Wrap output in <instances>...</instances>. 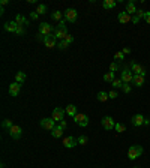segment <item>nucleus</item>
Instances as JSON below:
<instances>
[{
    "label": "nucleus",
    "instance_id": "1",
    "mask_svg": "<svg viewBox=\"0 0 150 168\" xmlns=\"http://www.w3.org/2000/svg\"><path fill=\"white\" fill-rule=\"evenodd\" d=\"M68 35V29H66V21L65 20H62L59 24H57V29L54 30V36L56 39H60V41H63L65 38Z\"/></svg>",
    "mask_w": 150,
    "mask_h": 168
},
{
    "label": "nucleus",
    "instance_id": "2",
    "mask_svg": "<svg viewBox=\"0 0 150 168\" xmlns=\"http://www.w3.org/2000/svg\"><path fill=\"white\" fill-rule=\"evenodd\" d=\"M143 147L141 146H138V144H134V146H131L129 147V150H128V158L131 159V161H135L138 156H141L143 155Z\"/></svg>",
    "mask_w": 150,
    "mask_h": 168
},
{
    "label": "nucleus",
    "instance_id": "3",
    "mask_svg": "<svg viewBox=\"0 0 150 168\" xmlns=\"http://www.w3.org/2000/svg\"><path fill=\"white\" fill-rule=\"evenodd\" d=\"M53 32V26L48 23H41L39 26V36H48Z\"/></svg>",
    "mask_w": 150,
    "mask_h": 168
},
{
    "label": "nucleus",
    "instance_id": "4",
    "mask_svg": "<svg viewBox=\"0 0 150 168\" xmlns=\"http://www.w3.org/2000/svg\"><path fill=\"white\" fill-rule=\"evenodd\" d=\"M41 126H42L44 129H47V131H53V129L56 128V122H54L51 117H45V119L41 120Z\"/></svg>",
    "mask_w": 150,
    "mask_h": 168
},
{
    "label": "nucleus",
    "instance_id": "5",
    "mask_svg": "<svg viewBox=\"0 0 150 168\" xmlns=\"http://www.w3.org/2000/svg\"><path fill=\"white\" fill-rule=\"evenodd\" d=\"M122 81L125 83V84H129V83H132V80H134V72H132L129 68H125L123 71H122Z\"/></svg>",
    "mask_w": 150,
    "mask_h": 168
},
{
    "label": "nucleus",
    "instance_id": "6",
    "mask_svg": "<svg viewBox=\"0 0 150 168\" xmlns=\"http://www.w3.org/2000/svg\"><path fill=\"white\" fill-rule=\"evenodd\" d=\"M74 120H75V123L78 126H81V128H86L89 125V117L86 114H77L74 117Z\"/></svg>",
    "mask_w": 150,
    "mask_h": 168
},
{
    "label": "nucleus",
    "instance_id": "7",
    "mask_svg": "<svg viewBox=\"0 0 150 168\" xmlns=\"http://www.w3.org/2000/svg\"><path fill=\"white\" fill-rule=\"evenodd\" d=\"M65 113H66V110H63V108H54L53 110V114H51V119L54 120V122H62L63 120V117H65Z\"/></svg>",
    "mask_w": 150,
    "mask_h": 168
},
{
    "label": "nucleus",
    "instance_id": "8",
    "mask_svg": "<svg viewBox=\"0 0 150 168\" xmlns=\"http://www.w3.org/2000/svg\"><path fill=\"white\" fill-rule=\"evenodd\" d=\"M129 66H131V71L134 72V75H143V77L146 75V69L141 65H138L137 62H131Z\"/></svg>",
    "mask_w": 150,
    "mask_h": 168
},
{
    "label": "nucleus",
    "instance_id": "9",
    "mask_svg": "<svg viewBox=\"0 0 150 168\" xmlns=\"http://www.w3.org/2000/svg\"><path fill=\"white\" fill-rule=\"evenodd\" d=\"M77 17H78V12L75 11V9H66L65 11V21H68V23H75L77 21Z\"/></svg>",
    "mask_w": 150,
    "mask_h": 168
},
{
    "label": "nucleus",
    "instance_id": "10",
    "mask_svg": "<svg viewBox=\"0 0 150 168\" xmlns=\"http://www.w3.org/2000/svg\"><path fill=\"white\" fill-rule=\"evenodd\" d=\"M8 132H9V137H11V138L18 140L20 137H21V134H23V129H21V126H18V125H14Z\"/></svg>",
    "mask_w": 150,
    "mask_h": 168
},
{
    "label": "nucleus",
    "instance_id": "11",
    "mask_svg": "<svg viewBox=\"0 0 150 168\" xmlns=\"http://www.w3.org/2000/svg\"><path fill=\"white\" fill-rule=\"evenodd\" d=\"M102 126L107 129V131H111V129H114V126H116V123H114V120H112V117H110V116H105L104 119H102Z\"/></svg>",
    "mask_w": 150,
    "mask_h": 168
},
{
    "label": "nucleus",
    "instance_id": "12",
    "mask_svg": "<svg viewBox=\"0 0 150 168\" xmlns=\"http://www.w3.org/2000/svg\"><path fill=\"white\" fill-rule=\"evenodd\" d=\"M56 36H54V33H51V35H48V36L44 38V44H45V47L47 48H54L56 47Z\"/></svg>",
    "mask_w": 150,
    "mask_h": 168
},
{
    "label": "nucleus",
    "instance_id": "13",
    "mask_svg": "<svg viewBox=\"0 0 150 168\" xmlns=\"http://www.w3.org/2000/svg\"><path fill=\"white\" fill-rule=\"evenodd\" d=\"M20 92H21V84L14 81L12 84H9V95L11 96H18Z\"/></svg>",
    "mask_w": 150,
    "mask_h": 168
},
{
    "label": "nucleus",
    "instance_id": "14",
    "mask_svg": "<svg viewBox=\"0 0 150 168\" xmlns=\"http://www.w3.org/2000/svg\"><path fill=\"white\" fill-rule=\"evenodd\" d=\"M77 144H78V141H77V138H74V137H66L63 140V146L66 149H74Z\"/></svg>",
    "mask_w": 150,
    "mask_h": 168
},
{
    "label": "nucleus",
    "instance_id": "15",
    "mask_svg": "<svg viewBox=\"0 0 150 168\" xmlns=\"http://www.w3.org/2000/svg\"><path fill=\"white\" fill-rule=\"evenodd\" d=\"M3 29H5L6 32H12V33H17L18 24H17V21H8V23H5Z\"/></svg>",
    "mask_w": 150,
    "mask_h": 168
},
{
    "label": "nucleus",
    "instance_id": "16",
    "mask_svg": "<svg viewBox=\"0 0 150 168\" xmlns=\"http://www.w3.org/2000/svg\"><path fill=\"white\" fill-rule=\"evenodd\" d=\"M131 122L134 126H141V125H144V117H143L141 114H135L131 119Z\"/></svg>",
    "mask_w": 150,
    "mask_h": 168
},
{
    "label": "nucleus",
    "instance_id": "17",
    "mask_svg": "<svg viewBox=\"0 0 150 168\" xmlns=\"http://www.w3.org/2000/svg\"><path fill=\"white\" fill-rule=\"evenodd\" d=\"M117 20L122 23V24H126V23H129L132 21V17L128 14V12H120L119 15H117Z\"/></svg>",
    "mask_w": 150,
    "mask_h": 168
},
{
    "label": "nucleus",
    "instance_id": "18",
    "mask_svg": "<svg viewBox=\"0 0 150 168\" xmlns=\"http://www.w3.org/2000/svg\"><path fill=\"white\" fill-rule=\"evenodd\" d=\"M63 131H65V129H63L60 125H57L56 128L51 131V135H53V138H60V137L63 135Z\"/></svg>",
    "mask_w": 150,
    "mask_h": 168
},
{
    "label": "nucleus",
    "instance_id": "19",
    "mask_svg": "<svg viewBox=\"0 0 150 168\" xmlns=\"http://www.w3.org/2000/svg\"><path fill=\"white\" fill-rule=\"evenodd\" d=\"M132 83H134L137 87H141V86L144 84V77H143V75H134Z\"/></svg>",
    "mask_w": 150,
    "mask_h": 168
},
{
    "label": "nucleus",
    "instance_id": "20",
    "mask_svg": "<svg viewBox=\"0 0 150 168\" xmlns=\"http://www.w3.org/2000/svg\"><path fill=\"white\" fill-rule=\"evenodd\" d=\"M66 114H69L71 117H75L78 113H77V107L75 105H72V104H69L68 107H66Z\"/></svg>",
    "mask_w": 150,
    "mask_h": 168
},
{
    "label": "nucleus",
    "instance_id": "21",
    "mask_svg": "<svg viewBox=\"0 0 150 168\" xmlns=\"http://www.w3.org/2000/svg\"><path fill=\"white\" fill-rule=\"evenodd\" d=\"M126 12L132 15V14H137V8H135V3L134 2H129L128 5H126Z\"/></svg>",
    "mask_w": 150,
    "mask_h": 168
},
{
    "label": "nucleus",
    "instance_id": "22",
    "mask_svg": "<svg viewBox=\"0 0 150 168\" xmlns=\"http://www.w3.org/2000/svg\"><path fill=\"white\" fill-rule=\"evenodd\" d=\"M116 5H117L116 0H104V2H102V6H104L105 9H112Z\"/></svg>",
    "mask_w": 150,
    "mask_h": 168
},
{
    "label": "nucleus",
    "instance_id": "23",
    "mask_svg": "<svg viewBox=\"0 0 150 168\" xmlns=\"http://www.w3.org/2000/svg\"><path fill=\"white\" fill-rule=\"evenodd\" d=\"M96 99H98L99 102H107L110 98H108V93H105V92H99V93L96 95Z\"/></svg>",
    "mask_w": 150,
    "mask_h": 168
},
{
    "label": "nucleus",
    "instance_id": "24",
    "mask_svg": "<svg viewBox=\"0 0 150 168\" xmlns=\"http://www.w3.org/2000/svg\"><path fill=\"white\" fill-rule=\"evenodd\" d=\"M15 21H17V24H21V26H27V24H29V21L24 18L21 14H18V15L15 17Z\"/></svg>",
    "mask_w": 150,
    "mask_h": 168
},
{
    "label": "nucleus",
    "instance_id": "25",
    "mask_svg": "<svg viewBox=\"0 0 150 168\" xmlns=\"http://www.w3.org/2000/svg\"><path fill=\"white\" fill-rule=\"evenodd\" d=\"M15 81L20 83V84H23V83L26 81V74H24V72H17V74H15Z\"/></svg>",
    "mask_w": 150,
    "mask_h": 168
},
{
    "label": "nucleus",
    "instance_id": "26",
    "mask_svg": "<svg viewBox=\"0 0 150 168\" xmlns=\"http://www.w3.org/2000/svg\"><path fill=\"white\" fill-rule=\"evenodd\" d=\"M2 126H3L5 129H8V131H9V129L14 126V123H12V120H11V119H5V120L2 122Z\"/></svg>",
    "mask_w": 150,
    "mask_h": 168
},
{
    "label": "nucleus",
    "instance_id": "27",
    "mask_svg": "<svg viewBox=\"0 0 150 168\" xmlns=\"http://www.w3.org/2000/svg\"><path fill=\"white\" fill-rule=\"evenodd\" d=\"M114 80H116V78H114V72H111V71L104 75V81H105V83H112Z\"/></svg>",
    "mask_w": 150,
    "mask_h": 168
},
{
    "label": "nucleus",
    "instance_id": "28",
    "mask_svg": "<svg viewBox=\"0 0 150 168\" xmlns=\"http://www.w3.org/2000/svg\"><path fill=\"white\" fill-rule=\"evenodd\" d=\"M51 17H53V20H54V21H59V23H60L62 20H65V18H63L65 15H63L60 11H56V12H53V15H51Z\"/></svg>",
    "mask_w": 150,
    "mask_h": 168
},
{
    "label": "nucleus",
    "instance_id": "29",
    "mask_svg": "<svg viewBox=\"0 0 150 168\" xmlns=\"http://www.w3.org/2000/svg\"><path fill=\"white\" fill-rule=\"evenodd\" d=\"M114 131L117 132V134H122V132L126 131V126H125L123 123H116V126H114Z\"/></svg>",
    "mask_w": 150,
    "mask_h": 168
},
{
    "label": "nucleus",
    "instance_id": "30",
    "mask_svg": "<svg viewBox=\"0 0 150 168\" xmlns=\"http://www.w3.org/2000/svg\"><path fill=\"white\" fill-rule=\"evenodd\" d=\"M77 141H78V144H81V146H84V144H87V141H89V138H87L86 135H80V137L77 138Z\"/></svg>",
    "mask_w": 150,
    "mask_h": 168
},
{
    "label": "nucleus",
    "instance_id": "31",
    "mask_svg": "<svg viewBox=\"0 0 150 168\" xmlns=\"http://www.w3.org/2000/svg\"><path fill=\"white\" fill-rule=\"evenodd\" d=\"M68 47H69V44H68L65 39H63V41H60V42L57 44V48H59V50H66Z\"/></svg>",
    "mask_w": 150,
    "mask_h": 168
},
{
    "label": "nucleus",
    "instance_id": "32",
    "mask_svg": "<svg viewBox=\"0 0 150 168\" xmlns=\"http://www.w3.org/2000/svg\"><path fill=\"white\" fill-rule=\"evenodd\" d=\"M36 12H38V14H39V15H42V14H45V12H47V6H45V5H38Z\"/></svg>",
    "mask_w": 150,
    "mask_h": 168
},
{
    "label": "nucleus",
    "instance_id": "33",
    "mask_svg": "<svg viewBox=\"0 0 150 168\" xmlns=\"http://www.w3.org/2000/svg\"><path fill=\"white\" fill-rule=\"evenodd\" d=\"M112 87H122L123 86V81H122V78H116L114 81L111 83Z\"/></svg>",
    "mask_w": 150,
    "mask_h": 168
},
{
    "label": "nucleus",
    "instance_id": "34",
    "mask_svg": "<svg viewBox=\"0 0 150 168\" xmlns=\"http://www.w3.org/2000/svg\"><path fill=\"white\" fill-rule=\"evenodd\" d=\"M117 69H119V63H117V62H112L111 65H110V71H111V72H116Z\"/></svg>",
    "mask_w": 150,
    "mask_h": 168
},
{
    "label": "nucleus",
    "instance_id": "35",
    "mask_svg": "<svg viewBox=\"0 0 150 168\" xmlns=\"http://www.w3.org/2000/svg\"><path fill=\"white\" fill-rule=\"evenodd\" d=\"M114 59H116V60H123V59H125V54H123L122 51H117V53L114 54Z\"/></svg>",
    "mask_w": 150,
    "mask_h": 168
},
{
    "label": "nucleus",
    "instance_id": "36",
    "mask_svg": "<svg viewBox=\"0 0 150 168\" xmlns=\"http://www.w3.org/2000/svg\"><path fill=\"white\" fill-rule=\"evenodd\" d=\"M122 90H123L125 93H131V86H129V84H123V86H122Z\"/></svg>",
    "mask_w": 150,
    "mask_h": 168
},
{
    "label": "nucleus",
    "instance_id": "37",
    "mask_svg": "<svg viewBox=\"0 0 150 168\" xmlns=\"http://www.w3.org/2000/svg\"><path fill=\"white\" fill-rule=\"evenodd\" d=\"M65 41H66L68 44H72V42H74V36L68 33V35H66V38H65Z\"/></svg>",
    "mask_w": 150,
    "mask_h": 168
},
{
    "label": "nucleus",
    "instance_id": "38",
    "mask_svg": "<svg viewBox=\"0 0 150 168\" xmlns=\"http://www.w3.org/2000/svg\"><path fill=\"white\" fill-rule=\"evenodd\" d=\"M144 14H146V11H141V9H140V11H137V14H135V15L141 20V18H144Z\"/></svg>",
    "mask_w": 150,
    "mask_h": 168
},
{
    "label": "nucleus",
    "instance_id": "39",
    "mask_svg": "<svg viewBox=\"0 0 150 168\" xmlns=\"http://www.w3.org/2000/svg\"><path fill=\"white\" fill-rule=\"evenodd\" d=\"M117 96H119V95H117V92H116V90H111V92L108 93V98H110V99H116Z\"/></svg>",
    "mask_w": 150,
    "mask_h": 168
},
{
    "label": "nucleus",
    "instance_id": "40",
    "mask_svg": "<svg viewBox=\"0 0 150 168\" xmlns=\"http://www.w3.org/2000/svg\"><path fill=\"white\" fill-rule=\"evenodd\" d=\"M144 20H146V23L150 24V12L149 11H146V14H144Z\"/></svg>",
    "mask_w": 150,
    "mask_h": 168
},
{
    "label": "nucleus",
    "instance_id": "41",
    "mask_svg": "<svg viewBox=\"0 0 150 168\" xmlns=\"http://www.w3.org/2000/svg\"><path fill=\"white\" fill-rule=\"evenodd\" d=\"M38 17H39V14H38L36 11L35 12H30V18L32 20H38Z\"/></svg>",
    "mask_w": 150,
    "mask_h": 168
},
{
    "label": "nucleus",
    "instance_id": "42",
    "mask_svg": "<svg viewBox=\"0 0 150 168\" xmlns=\"http://www.w3.org/2000/svg\"><path fill=\"white\" fill-rule=\"evenodd\" d=\"M59 125H60V126H62L63 129H66V120H62V122H60Z\"/></svg>",
    "mask_w": 150,
    "mask_h": 168
},
{
    "label": "nucleus",
    "instance_id": "43",
    "mask_svg": "<svg viewBox=\"0 0 150 168\" xmlns=\"http://www.w3.org/2000/svg\"><path fill=\"white\" fill-rule=\"evenodd\" d=\"M122 53H123V54H129V53H131V48H123Z\"/></svg>",
    "mask_w": 150,
    "mask_h": 168
},
{
    "label": "nucleus",
    "instance_id": "44",
    "mask_svg": "<svg viewBox=\"0 0 150 168\" xmlns=\"http://www.w3.org/2000/svg\"><path fill=\"white\" fill-rule=\"evenodd\" d=\"M0 3H2V8H5V6H6V5H8V0H2V2H0Z\"/></svg>",
    "mask_w": 150,
    "mask_h": 168
},
{
    "label": "nucleus",
    "instance_id": "45",
    "mask_svg": "<svg viewBox=\"0 0 150 168\" xmlns=\"http://www.w3.org/2000/svg\"><path fill=\"white\" fill-rule=\"evenodd\" d=\"M138 21H140V18H138L137 15H135V17H132V23H138Z\"/></svg>",
    "mask_w": 150,
    "mask_h": 168
},
{
    "label": "nucleus",
    "instance_id": "46",
    "mask_svg": "<svg viewBox=\"0 0 150 168\" xmlns=\"http://www.w3.org/2000/svg\"><path fill=\"white\" fill-rule=\"evenodd\" d=\"M144 125H150V120H149V119H144Z\"/></svg>",
    "mask_w": 150,
    "mask_h": 168
},
{
    "label": "nucleus",
    "instance_id": "47",
    "mask_svg": "<svg viewBox=\"0 0 150 168\" xmlns=\"http://www.w3.org/2000/svg\"><path fill=\"white\" fill-rule=\"evenodd\" d=\"M134 168H138V167H134Z\"/></svg>",
    "mask_w": 150,
    "mask_h": 168
}]
</instances>
